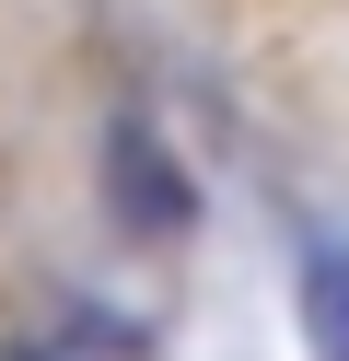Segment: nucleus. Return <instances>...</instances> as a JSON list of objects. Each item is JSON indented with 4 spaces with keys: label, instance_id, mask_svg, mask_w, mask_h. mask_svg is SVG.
I'll return each mask as SVG.
<instances>
[{
    "label": "nucleus",
    "instance_id": "obj_3",
    "mask_svg": "<svg viewBox=\"0 0 349 361\" xmlns=\"http://www.w3.org/2000/svg\"><path fill=\"white\" fill-rule=\"evenodd\" d=\"M23 361H47V350H23Z\"/></svg>",
    "mask_w": 349,
    "mask_h": 361
},
{
    "label": "nucleus",
    "instance_id": "obj_1",
    "mask_svg": "<svg viewBox=\"0 0 349 361\" xmlns=\"http://www.w3.org/2000/svg\"><path fill=\"white\" fill-rule=\"evenodd\" d=\"M105 198H116V221H128V233H152V245L186 233V210H198V198H186V175H175V152H163L140 117L105 128Z\"/></svg>",
    "mask_w": 349,
    "mask_h": 361
},
{
    "label": "nucleus",
    "instance_id": "obj_2",
    "mask_svg": "<svg viewBox=\"0 0 349 361\" xmlns=\"http://www.w3.org/2000/svg\"><path fill=\"white\" fill-rule=\"evenodd\" d=\"M291 291H302V350H314V361H349V233H302Z\"/></svg>",
    "mask_w": 349,
    "mask_h": 361
}]
</instances>
